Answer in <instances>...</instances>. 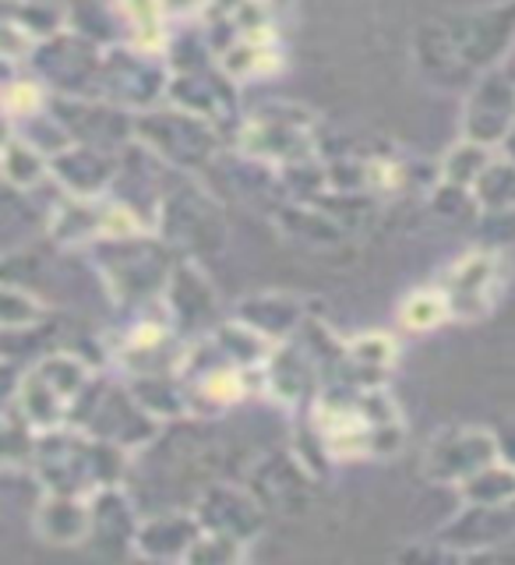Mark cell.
<instances>
[{
  "label": "cell",
  "instance_id": "obj_30",
  "mask_svg": "<svg viewBox=\"0 0 515 565\" xmlns=\"http://www.w3.org/2000/svg\"><path fill=\"white\" fill-rule=\"evenodd\" d=\"M452 318V305L446 290L438 287H423V290H414L410 297L399 305V322L410 329V332H431L438 326H446Z\"/></svg>",
  "mask_w": 515,
  "mask_h": 565
},
{
  "label": "cell",
  "instance_id": "obj_10",
  "mask_svg": "<svg viewBox=\"0 0 515 565\" xmlns=\"http://www.w3.org/2000/svg\"><path fill=\"white\" fill-rule=\"evenodd\" d=\"M515 128V78L505 67H494L473 85L463 114V138L481 141V146H505Z\"/></svg>",
  "mask_w": 515,
  "mask_h": 565
},
{
  "label": "cell",
  "instance_id": "obj_28",
  "mask_svg": "<svg viewBox=\"0 0 515 565\" xmlns=\"http://www.w3.org/2000/svg\"><path fill=\"white\" fill-rule=\"evenodd\" d=\"M491 159H494V156H491V146H481V141H473V138L455 141V146L446 152V159L438 163L441 181L473 191V184L481 181V173L487 170Z\"/></svg>",
  "mask_w": 515,
  "mask_h": 565
},
{
  "label": "cell",
  "instance_id": "obj_39",
  "mask_svg": "<svg viewBox=\"0 0 515 565\" xmlns=\"http://www.w3.org/2000/svg\"><path fill=\"white\" fill-rule=\"evenodd\" d=\"M505 156H512V159H515V128H512V135L505 138Z\"/></svg>",
  "mask_w": 515,
  "mask_h": 565
},
{
  "label": "cell",
  "instance_id": "obj_4",
  "mask_svg": "<svg viewBox=\"0 0 515 565\" xmlns=\"http://www.w3.org/2000/svg\"><path fill=\"white\" fill-rule=\"evenodd\" d=\"M170 93V67L159 53L138 46H117L103 53V71L96 85V99L117 103L124 110H149L159 96Z\"/></svg>",
  "mask_w": 515,
  "mask_h": 565
},
{
  "label": "cell",
  "instance_id": "obj_34",
  "mask_svg": "<svg viewBox=\"0 0 515 565\" xmlns=\"http://www.w3.org/2000/svg\"><path fill=\"white\" fill-rule=\"evenodd\" d=\"M240 558H244V541L219 534V530H205L199 544L187 552L191 565H234Z\"/></svg>",
  "mask_w": 515,
  "mask_h": 565
},
{
  "label": "cell",
  "instance_id": "obj_21",
  "mask_svg": "<svg viewBox=\"0 0 515 565\" xmlns=\"http://www.w3.org/2000/svg\"><path fill=\"white\" fill-rule=\"evenodd\" d=\"M11 403L25 414V420L35 431H53V428L71 424V399L35 364L25 371L22 382H18V388L11 393Z\"/></svg>",
  "mask_w": 515,
  "mask_h": 565
},
{
  "label": "cell",
  "instance_id": "obj_26",
  "mask_svg": "<svg viewBox=\"0 0 515 565\" xmlns=\"http://www.w3.org/2000/svg\"><path fill=\"white\" fill-rule=\"evenodd\" d=\"M4 22H14L32 40L46 43L71 29V11L50 4V0H4Z\"/></svg>",
  "mask_w": 515,
  "mask_h": 565
},
{
  "label": "cell",
  "instance_id": "obj_19",
  "mask_svg": "<svg viewBox=\"0 0 515 565\" xmlns=\"http://www.w3.org/2000/svg\"><path fill=\"white\" fill-rule=\"evenodd\" d=\"M88 526H93V502L85 494L46 491L40 509H35V534L46 544H82L88 541Z\"/></svg>",
  "mask_w": 515,
  "mask_h": 565
},
{
  "label": "cell",
  "instance_id": "obj_5",
  "mask_svg": "<svg viewBox=\"0 0 515 565\" xmlns=\"http://www.w3.org/2000/svg\"><path fill=\"white\" fill-rule=\"evenodd\" d=\"M438 287L449 297L452 318H463V322L484 318L498 305V297L505 290L502 252H494V247H473V252L449 265L446 276L438 279Z\"/></svg>",
  "mask_w": 515,
  "mask_h": 565
},
{
  "label": "cell",
  "instance_id": "obj_32",
  "mask_svg": "<svg viewBox=\"0 0 515 565\" xmlns=\"http://www.w3.org/2000/svg\"><path fill=\"white\" fill-rule=\"evenodd\" d=\"M43 110H50V96L40 78H11L4 85V117L8 124H25L32 117H40Z\"/></svg>",
  "mask_w": 515,
  "mask_h": 565
},
{
  "label": "cell",
  "instance_id": "obj_17",
  "mask_svg": "<svg viewBox=\"0 0 515 565\" xmlns=\"http://www.w3.org/2000/svg\"><path fill=\"white\" fill-rule=\"evenodd\" d=\"M93 502V526H88V541L106 555H135V534L141 516L135 512L131 499L120 484L99 488L88 494Z\"/></svg>",
  "mask_w": 515,
  "mask_h": 565
},
{
  "label": "cell",
  "instance_id": "obj_7",
  "mask_svg": "<svg viewBox=\"0 0 515 565\" xmlns=\"http://www.w3.org/2000/svg\"><path fill=\"white\" fill-rule=\"evenodd\" d=\"M50 114L64 124V131L78 146H96L110 152L117 146L135 141V114L117 103L88 99V96H53Z\"/></svg>",
  "mask_w": 515,
  "mask_h": 565
},
{
  "label": "cell",
  "instance_id": "obj_9",
  "mask_svg": "<svg viewBox=\"0 0 515 565\" xmlns=\"http://www.w3.org/2000/svg\"><path fill=\"white\" fill-rule=\"evenodd\" d=\"M159 424H163V420L152 417L146 406L138 403V396L131 393V385H106L103 396L93 406V414H88V420H85V431L135 452V449L149 446V441L155 438Z\"/></svg>",
  "mask_w": 515,
  "mask_h": 565
},
{
  "label": "cell",
  "instance_id": "obj_38",
  "mask_svg": "<svg viewBox=\"0 0 515 565\" xmlns=\"http://www.w3.org/2000/svg\"><path fill=\"white\" fill-rule=\"evenodd\" d=\"M244 4V0H208V11H205V22H223V18H229L237 8Z\"/></svg>",
  "mask_w": 515,
  "mask_h": 565
},
{
  "label": "cell",
  "instance_id": "obj_2",
  "mask_svg": "<svg viewBox=\"0 0 515 565\" xmlns=\"http://www.w3.org/2000/svg\"><path fill=\"white\" fill-rule=\"evenodd\" d=\"M135 141L163 159L167 167L187 173L205 170L219 152L216 124L181 110V106H149V110L135 114Z\"/></svg>",
  "mask_w": 515,
  "mask_h": 565
},
{
  "label": "cell",
  "instance_id": "obj_11",
  "mask_svg": "<svg viewBox=\"0 0 515 565\" xmlns=\"http://www.w3.org/2000/svg\"><path fill=\"white\" fill-rule=\"evenodd\" d=\"M325 388V375L311 350L293 335L287 343H276L269 361H265V396H272L282 406L314 403L318 393Z\"/></svg>",
  "mask_w": 515,
  "mask_h": 565
},
{
  "label": "cell",
  "instance_id": "obj_31",
  "mask_svg": "<svg viewBox=\"0 0 515 565\" xmlns=\"http://www.w3.org/2000/svg\"><path fill=\"white\" fill-rule=\"evenodd\" d=\"M40 431L25 420V414L8 399L4 406V470H32Z\"/></svg>",
  "mask_w": 515,
  "mask_h": 565
},
{
  "label": "cell",
  "instance_id": "obj_6",
  "mask_svg": "<svg viewBox=\"0 0 515 565\" xmlns=\"http://www.w3.org/2000/svg\"><path fill=\"white\" fill-rule=\"evenodd\" d=\"M110 247V255L103 258V276L110 279V290L117 300H149L152 294L167 290V279L173 273L170 255L159 244L141 237H128V241H103Z\"/></svg>",
  "mask_w": 515,
  "mask_h": 565
},
{
  "label": "cell",
  "instance_id": "obj_33",
  "mask_svg": "<svg viewBox=\"0 0 515 565\" xmlns=\"http://www.w3.org/2000/svg\"><path fill=\"white\" fill-rule=\"evenodd\" d=\"M43 318H46V308L40 305V297L14 287V282H4V294H0V326H4V332L35 329Z\"/></svg>",
  "mask_w": 515,
  "mask_h": 565
},
{
  "label": "cell",
  "instance_id": "obj_1",
  "mask_svg": "<svg viewBox=\"0 0 515 565\" xmlns=\"http://www.w3.org/2000/svg\"><path fill=\"white\" fill-rule=\"evenodd\" d=\"M515 50V0L449 14L417 32V61L434 82H459L502 67Z\"/></svg>",
  "mask_w": 515,
  "mask_h": 565
},
{
  "label": "cell",
  "instance_id": "obj_14",
  "mask_svg": "<svg viewBox=\"0 0 515 565\" xmlns=\"http://www.w3.org/2000/svg\"><path fill=\"white\" fill-rule=\"evenodd\" d=\"M163 308L181 335L202 332L208 322H216V290L194 262H176L163 290Z\"/></svg>",
  "mask_w": 515,
  "mask_h": 565
},
{
  "label": "cell",
  "instance_id": "obj_8",
  "mask_svg": "<svg viewBox=\"0 0 515 565\" xmlns=\"http://www.w3.org/2000/svg\"><path fill=\"white\" fill-rule=\"evenodd\" d=\"M498 459V438L487 428H446L423 449V473L434 484H463L466 477Z\"/></svg>",
  "mask_w": 515,
  "mask_h": 565
},
{
  "label": "cell",
  "instance_id": "obj_27",
  "mask_svg": "<svg viewBox=\"0 0 515 565\" xmlns=\"http://www.w3.org/2000/svg\"><path fill=\"white\" fill-rule=\"evenodd\" d=\"M463 502H481V505H505L515 502V467L505 459H494L484 470H476L459 484Z\"/></svg>",
  "mask_w": 515,
  "mask_h": 565
},
{
  "label": "cell",
  "instance_id": "obj_29",
  "mask_svg": "<svg viewBox=\"0 0 515 565\" xmlns=\"http://www.w3.org/2000/svg\"><path fill=\"white\" fill-rule=\"evenodd\" d=\"M473 199L481 212H512L515 209V159H491L481 181L473 184Z\"/></svg>",
  "mask_w": 515,
  "mask_h": 565
},
{
  "label": "cell",
  "instance_id": "obj_12",
  "mask_svg": "<svg viewBox=\"0 0 515 565\" xmlns=\"http://www.w3.org/2000/svg\"><path fill=\"white\" fill-rule=\"evenodd\" d=\"M515 534V502L505 505H481L466 502L452 523L438 530V541L455 547L463 558H481L487 547L502 544Z\"/></svg>",
  "mask_w": 515,
  "mask_h": 565
},
{
  "label": "cell",
  "instance_id": "obj_20",
  "mask_svg": "<svg viewBox=\"0 0 515 565\" xmlns=\"http://www.w3.org/2000/svg\"><path fill=\"white\" fill-rule=\"evenodd\" d=\"M237 318L251 329H258L269 343H287L304 329L308 311H304V300L293 294H258V297L240 300Z\"/></svg>",
  "mask_w": 515,
  "mask_h": 565
},
{
  "label": "cell",
  "instance_id": "obj_35",
  "mask_svg": "<svg viewBox=\"0 0 515 565\" xmlns=\"http://www.w3.org/2000/svg\"><path fill=\"white\" fill-rule=\"evenodd\" d=\"M0 50H4V61L8 64H29L40 50V40H32L25 29H18L14 22H4L0 29Z\"/></svg>",
  "mask_w": 515,
  "mask_h": 565
},
{
  "label": "cell",
  "instance_id": "obj_37",
  "mask_svg": "<svg viewBox=\"0 0 515 565\" xmlns=\"http://www.w3.org/2000/svg\"><path fill=\"white\" fill-rule=\"evenodd\" d=\"M494 438H498V459L515 467V420H508L505 428L494 431Z\"/></svg>",
  "mask_w": 515,
  "mask_h": 565
},
{
  "label": "cell",
  "instance_id": "obj_25",
  "mask_svg": "<svg viewBox=\"0 0 515 565\" xmlns=\"http://www.w3.org/2000/svg\"><path fill=\"white\" fill-rule=\"evenodd\" d=\"M124 25L131 32V46L159 53L170 46V18L163 11V0H120Z\"/></svg>",
  "mask_w": 515,
  "mask_h": 565
},
{
  "label": "cell",
  "instance_id": "obj_18",
  "mask_svg": "<svg viewBox=\"0 0 515 565\" xmlns=\"http://www.w3.org/2000/svg\"><path fill=\"white\" fill-rule=\"evenodd\" d=\"M50 173L57 177L64 194H85V199H93V194H106L117 177V159L106 152V149H96V146H67L64 152H57L50 159Z\"/></svg>",
  "mask_w": 515,
  "mask_h": 565
},
{
  "label": "cell",
  "instance_id": "obj_15",
  "mask_svg": "<svg viewBox=\"0 0 515 565\" xmlns=\"http://www.w3.org/2000/svg\"><path fill=\"white\" fill-rule=\"evenodd\" d=\"M194 512L205 530H219L244 544L261 530V502L255 499V491H244L237 484H208Z\"/></svg>",
  "mask_w": 515,
  "mask_h": 565
},
{
  "label": "cell",
  "instance_id": "obj_3",
  "mask_svg": "<svg viewBox=\"0 0 515 565\" xmlns=\"http://www.w3.org/2000/svg\"><path fill=\"white\" fill-rule=\"evenodd\" d=\"M240 152L261 167H297L314 159V117L304 106L269 103L244 117L240 124Z\"/></svg>",
  "mask_w": 515,
  "mask_h": 565
},
{
  "label": "cell",
  "instance_id": "obj_36",
  "mask_svg": "<svg viewBox=\"0 0 515 565\" xmlns=\"http://www.w3.org/2000/svg\"><path fill=\"white\" fill-rule=\"evenodd\" d=\"M163 11L170 22H191V18H205L208 0H163Z\"/></svg>",
  "mask_w": 515,
  "mask_h": 565
},
{
  "label": "cell",
  "instance_id": "obj_23",
  "mask_svg": "<svg viewBox=\"0 0 515 565\" xmlns=\"http://www.w3.org/2000/svg\"><path fill=\"white\" fill-rule=\"evenodd\" d=\"M0 170H4V181L11 188L32 191L50 177V156L43 149H35L25 135H18V128L8 124L4 149H0Z\"/></svg>",
  "mask_w": 515,
  "mask_h": 565
},
{
  "label": "cell",
  "instance_id": "obj_22",
  "mask_svg": "<svg viewBox=\"0 0 515 565\" xmlns=\"http://www.w3.org/2000/svg\"><path fill=\"white\" fill-rule=\"evenodd\" d=\"M399 361V347L393 335L385 332H364L353 335L346 343V364H343V379L353 385H382L388 379V371Z\"/></svg>",
  "mask_w": 515,
  "mask_h": 565
},
{
  "label": "cell",
  "instance_id": "obj_13",
  "mask_svg": "<svg viewBox=\"0 0 515 565\" xmlns=\"http://www.w3.org/2000/svg\"><path fill=\"white\" fill-rule=\"evenodd\" d=\"M205 534V523L199 512H155L138 523L135 534V555L149 562H187V552Z\"/></svg>",
  "mask_w": 515,
  "mask_h": 565
},
{
  "label": "cell",
  "instance_id": "obj_24",
  "mask_svg": "<svg viewBox=\"0 0 515 565\" xmlns=\"http://www.w3.org/2000/svg\"><path fill=\"white\" fill-rule=\"evenodd\" d=\"M131 393L138 403L159 420H173L184 417L187 411V393H184V379L176 371H152V375H131Z\"/></svg>",
  "mask_w": 515,
  "mask_h": 565
},
{
  "label": "cell",
  "instance_id": "obj_16",
  "mask_svg": "<svg viewBox=\"0 0 515 565\" xmlns=\"http://www.w3.org/2000/svg\"><path fill=\"white\" fill-rule=\"evenodd\" d=\"M110 194H64L50 212V234L64 247H82V244H103L110 234Z\"/></svg>",
  "mask_w": 515,
  "mask_h": 565
}]
</instances>
